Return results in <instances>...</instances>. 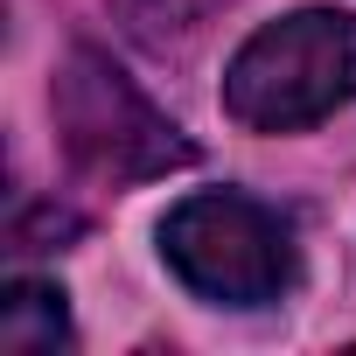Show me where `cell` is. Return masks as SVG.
<instances>
[{"label": "cell", "mask_w": 356, "mask_h": 356, "mask_svg": "<svg viewBox=\"0 0 356 356\" xmlns=\"http://www.w3.org/2000/svg\"><path fill=\"white\" fill-rule=\"evenodd\" d=\"M356 98V15L300 8L266 22L224 70V112L252 133H293Z\"/></svg>", "instance_id": "obj_1"}, {"label": "cell", "mask_w": 356, "mask_h": 356, "mask_svg": "<svg viewBox=\"0 0 356 356\" xmlns=\"http://www.w3.org/2000/svg\"><path fill=\"white\" fill-rule=\"evenodd\" d=\"M161 259L189 293L217 307H266L293 286V231L280 224V210L238 189L182 196L161 224Z\"/></svg>", "instance_id": "obj_2"}, {"label": "cell", "mask_w": 356, "mask_h": 356, "mask_svg": "<svg viewBox=\"0 0 356 356\" xmlns=\"http://www.w3.org/2000/svg\"><path fill=\"white\" fill-rule=\"evenodd\" d=\"M49 105H56L70 161L84 175H98V182H154V175L196 161V147L175 133L98 49H70L63 56Z\"/></svg>", "instance_id": "obj_3"}, {"label": "cell", "mask_w": 356, "mask_h": 356, "mask_svg": "<svg viewBox=\"0 0 356 356\" xmlns=\"http://www.w3.org/2000/svg\"><path fill=\"white\" fill-rule=\"evenodd\" d=\"M0 342H8L15 356H56V349H70V307H63V286L8 280V293H0Z\"/></svg>", "instance_id": "obj_4"}, {"label": "cell", "mask_w": 356, "mask_h": 356, "mask_svg": "<svg viewBox=\"0 0 356 356\" xmlns=\"http://www.w3.org/2000/svg\"><path fill=\"white\" fill-rule=\"evenodd\" d=\"M119 8V22L140 35V42H182V35H196L217 8H231V0H112Z\"/></svg>", "instance_id": "obj_5"}, {"label": "cell", "mask_w": 356, "mask_h": 356, "mask_svg": "<svg viewBox=\"0 0 356 356\" xmlns=\"http://www.w3.org/2000/svg\"><path fill=\"white\" fill-rule=\"evenodd\" d=\"M56 238H77V217H70V210H56V203L22 210V217L8 224V245H15V252H49Z\"/></svg>", "instance_id": "obj_6"}]
</instances>
